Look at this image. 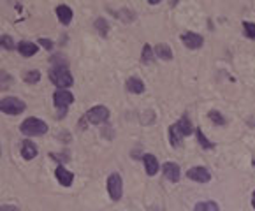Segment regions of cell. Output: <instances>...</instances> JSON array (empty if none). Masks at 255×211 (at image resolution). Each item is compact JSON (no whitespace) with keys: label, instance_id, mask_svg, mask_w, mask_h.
<instances>
[{"label":"cell","instance_id":"cell-1","mask_svg":"<svg viewBox=\"0 0 255 211\" xmlns=\"http://www.w3.org/2000/svg\"><path fill=\"white\" fill-rule=\"evenodd\" d=\"M49 79L58 90H65V88L74 85V78H72L71 71L67 69V65H56L49 71Z\"/></svg>","mask_w":255,"mask_h":211},{"label":"cell","instance_id":"cell-2","mask_svg":"<svg viewBox=\"0 0 255 211\" xmlns=\"http://www.w3.org/2000/svg\"><path fill=\"white\" fill-rule=\"evenodd\" d=\"M19 130L28 137H35V136H44L46 132H48V123L39 118H26L21 125H19Z\"/></svg>","mask_w":255,"mask_h":211},{"label":"cell","instance_id":"cell-3","mask_svg":"<svg viewBox=\"0 0 255 211\" xmlns=\"http://www.w3.org/2000/svg\"><path fill=\"white\" fill-rule=\"evenodd\" d=\"M53 102H55V107L60 111V118L65 116L67 113V107L74 102V95L67 90H56L53 95Z\"/></svg>","mask_w":255,"mask_h":211},{"label":"cell","instance_id":"cell-4","mask_svg":"<svg viewBox=\"0 0 255 211\" xmlns=\"http://www.w3.org/2000/svg\"><path fill=\"white\" fill-rule=\"evenodd\" d=\"M25 102L21 99L16 97H4L2 99V113L9 114V116H16V114H21L25 111Z\"/></svg>","mask_w":255,"mask_h":211},{"label":"cell","instance_id":"cell-5","mask_svg":"<svg viewBox=\"0 0 255 211\" xmlns=\"http://www.w3.org/2000/svg\"><path fill=\"white\" fill-rule=\"evenodd\" d=\"M108 192L113 201H120L122 196H124V181H122V176L118 173H113L108 178Z\"/></svg>","mask_w":255,"mask_h":211},{"label":"cell","instance_id":"cell-6","mask_svg":"<svg viewBox=\"0 0 255 211\" xmlns=\"http://www.w3.org/2000/svg\"><path fill=\"white\" fill-rule=\"evenodd\" d=\"M87 118H88V121H90V123L101 125L109 118V109L106 107V106H94L92 109H88Z\"/></svg>","mask_w":255,"mask_h":211},{"label":"cell","instance_id":"cell-7","mask_svg":"<svg viewBox=\"0 0 255 211\" xmlns=\"http://www.w3.org/2000/svg\"><path fill=\"white\" fill-rule=\"evenodd\" d=\"M187 178L192 181H197V183H208V181L211 180V173L208 167L197 166V167H192V169L187 171Z\"/></svg>","mask_w":255,"mask_h":211},{"label":"cell","instance_id":"cell-8","mask_svg":"<svg viewBox=\"0 0 255 211\" xmlns=\"http://www.w3.org/2000/svg\"><path fill=\"white\" fill-rule=\"evenodd\" d=\"M181 42L190 49H199V48H203L204 39H203V35L194 34V32H185V34H181Z\"/></svg>","mask_w":255,"mask_h":211},{"label":"cell","instance_id":"cell-9","mask_svg":"<svg viewBox=\"0 0 255 211\" xmlns=\"http://www.w3.org/2000/svg\"><path fill=\"white\" fill-rule=\"evenodd\" d=\"M162 171H164V176L167 178L171 183H178L181 178V169L176 162H165L162 166Z\"/></svg>","mask_w":255,"mask_h":211},{"label":"cell","instance_id":"cell-10","mask_svg":"<svg viewBox=\"0 0 255 211\" xmlns=\"http://www.w3.org/2000/svg\"><path fill=\"white\" fill-rule=\"evenodd\" d=\"M143 162H144V169H146L148 176H155V174L160 171V166H158V160L155 155H151V153L143 155Z\"/></svg>","mask_w":255,"mask_h":211},{"label":"cell","instance_id":"cell-11","mask_svg":"<svg viewBox=\"0 0 255 211\" xmlns=\"http://www.w3.org/2000/svg\"><path fill=\"white\" fill-rule=\"evenodd\" d=\"M55 174H56V178H58V183H62L64 187H71L72 181H74V174H72L71 171L65 169V167H62V166L56 167Z\"/></svg>","mask_w":255,"mask_h":211},{"label":"cell","instance_id":"cell-12","mask_svg":"<svg viewBox=\"0 0 255 211\" xmlns=\"http://www.w3.org/2000/svg\"><path fill=\"white\" fill-rule=\"evenodd\" d=\"M21 157L25 160H34L37 157V146L32 141H23L21 143Z\"/></svg>","mask_w":255,"mask_h":211},{"label":"cell","instance_id":"cell-13","mask_svg":"<svg viewBox=\"0 0 255 211\" xmlns=\"http://www.w3.org/2000/svg\"><path fill=\"white\" fill-rule=\"evenodd\" d=\"M39 46L35 42H28V41H21L18 44V51L21 57H34L35 53H37Z\"/></svg>","mask_w":255,"mask_h":211},{"label":"cell","instance_id":"cell-14","mask_svg":"<svg viewBox=\"0 0 255 211\" xmlns=\"http://www.w3.org/2000/svg\"><path fill=\"white\" fill-rule=\"evenodd\" d=\"M176 127H178V130H180V134L181 136H190L192 132H194V125H192V121H190V118L185 114V116H181L180 120L176 121Z\"/></svg>","mask_w":255,"mask_h":211},{"label":"cell","instance_id":"cell-15","mask_svg":"<svg viewBox=\"0 0 255 211\" xmlns=\"http://www.w3.org/2000/svg\"><path fill=\"white\" fill-rule=\"evenodd\" d=\"M56 16H58V19L62 21V25H69V23L72 21V9L65 4L58 5V7H56Z\"/></svg>","mask_w":255,"mask_h":211},{"label":"cell","instance_id":"cell-16","mask_svg":"<svg viewBox=\"0 0 255 211\" xmlns=\"http://www.w3.org/2000/svg\"><path fill=\"white\" fill-rule=\"evenodd\" d=\"M125 85H127V90L130 94H143L144 92V83L139 78H128Z\"/></svg>","mask_w":255,"mask_h":211},{"label":"cell","instance_id":"cell-17","mask_svg":"<svg viewBox=\"0 0 255 211\" xmlns=\"http://www.w3.org/2000/svg\"><path fill=\"white\" fill-rule=\"evenodd\" d=\"M153 51H155V57H158L160 60H171L173 58V49L169 48L167 44H157Z\"/></svg>","mask_w":255,"mask_h":211},{"label":"cell","instance_id":"cell-18","mask_svg":"<svg viewBox=\"0 0 255 211\" xmlns=\"http://www.w3.org/2000/svg\"><path fill=\"white\" fill-rule=\"evenodd\" d=\"M181 137H183V136H181L180 130H178L176 123H173L171 127H169V143L173 144V146H180Z\"/></svg>","mask_w":255,"mask_h":211},{"label":"cell","instance_id":"cell-19","mask_svg":"<svg viewBox=\"0 0 255 211\" xmlns=\"http://www.w3.org/2000/svg\"><path fill=\"white\" fill-rule=\"evenodd\" d=\"M153 60H155V51L151 49L150 44H144L143 53H141V62H143V64H151Z\"/></svg>","mask_w":255,"mask_h":211},{"label":"cell","instance_id":"cell-20","mask_svg":"<svg viewBox=\"0 0 255 211\" xmlns=\"http://www.w3.org/2000/svg\"><path fill=\"white\" fill-rule=\"evenodd\" d=\"M195 136H197V141H199V144L204 148V150H213V148H215V144L211 143L206 136H204V132L201 130V128H197V130H195Z\"/></svg>","mask_w":255,"mask_h":211},{"label":"cell","instance_id":"cell-21","mask_svg":"<svg viewBox=\"0 0 255 211\" xmlns=\"http://www.w3.org/2000/svg\"><path fill=\"white\" fill-rule=\"evenodd\" d=\"M194 211H220V208H218V204L215 201H206V203L195 204Z\"/></svg>","mask_w":255,"mask_h":211},{"label":"cell","instance_id":"cell-22","mask_svg":"<svg viewBox=\"0 0 255 211\" xmlns=\"http://www.w3.org/2000/svg\"><path fill=\"white\" fill-rule=\"evenodd\" d=\"M23 79H25V83H30V85H35L39 83V79H41V72L39 71H25L23 72Z\"/></svg>","mask_w":255,"mask_h":211},{"label":"cell","instance_id":"cell-23","mask_svg":"<svg viewBox=\"0 0 255 211\" xmlns=\"http://www.w3.org/2000/svg\"><path fill=\"white\" fill-rule=\"evenodd\" d=\"M95 28H97V32L101 35H108V32H109V25H108V21H106L104 18H97L95 19Z\"/></svg>","mask_w":255,"mask_h":211},{"label":"cell","instance_id":"cell-24","mask_svg":"<svg viewBox=\"0 0 255 211\" xmlns=\"http://www.w3.org/2000/svg\"><path fill=\"white\" fill-rule=\"evenodd\" d=\"M243 30H245V35L252 41H255V23H250V21H243Z\"/></svg>","mask_w":255,"mask_h":211},{"label":"cell","instance_id":"cell-25","mask_svg":"<svg viewBox=\"0 0 255 211\" xmlns=\"http://www.w3.org/2000/svg\"><path fill=\"white\" fill-rule=\"evenodd\" d=\"M208 116H210V120L213 121V123H217V125H225L227 123V120H225L224 116H222V113L220 111H210V114H208Z\"/></svg>","mask_w":255,"mask_h":211},{"label":"cell","instance_id":"cell-26","mask_svg":"<svg viewBox=\"0 0 255 211\" xmlns=\"http://www.w3.org/2000/svg\"><path fill=\"white\" fill-rule=\"evenodd\" d=\"M0 42H2V46H4L5 49H9V51H12V49L16 48L14 39H12L11 35H2V39H0Z\"/></svg>","mask_w":255,"mask_h":211},{"label":"cell","instance_id":"cell-27","mask_svg":"<svg viewBox=\"0 0 255 211\" xmlns=\"http://www.w3.org/2000/svg\"><path fill=\"white\" fill-rule=\"evenodd\" d=\"M0 211H19V208L12 206V204H2V206H0Z\"/></svg>","mask_w":255,"mask_h":211},{"label":"cell","instance_id":"cell-28","mask_svg":"<svg viewBox=\"0 0 255 211\" xmlns=\"http://www.w3.org/2000/svg\"><path fill=\"white\" fill-rule=\"evenodd\" d=\"M39 42H41V46H42V48H46V49L53 48V41H49V39H39Z\"/></svg>","mask_w":255,"mask_h":211},{"label":"cell","instance_id":"cell-29","mask_svg":"<svg viewBox=\"0 0 255 211\" xmlns=\"http://www.w3.org/2000/svg\"><path fill=\"white\" fill-rule=\"evenodd\" d=\"M252 206H254V210H255V192L252 194Z\"/></svg>","mask_w":255,"mask_h":211}]
</instances>
